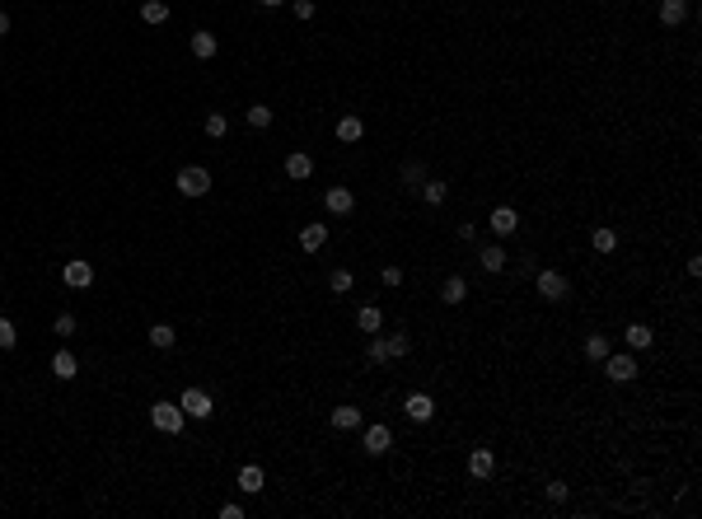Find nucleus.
Instances as JSON below:
<instances>
[{
  "label": "nucleus",
  "instance_id": "1",
  "mask_svg": "<svg viewBox=\"0 0 702 519\" xmlns=\"http://www.w3.org/2000/svg\"><path fill=\"white\" fill-rule=\"evenodd\" d=\"M150 426L164 430V435H178L187 426V412L178 407V403H155V407H150Z\"/></svg>",
  "mask_w": 702,
  "mask_h": 519
},
{
  "label": "nucleus",
  "instance_id": "2",
  "mask_svg": "<svg viewBox=\"0 0 702 519\" xmlns=\"http://www.w3.org/2000/svg\"><path fill=\"white\" fill-rule=\"evenodd\" d=\"M173 188L183 192V197H206V192H211V173H206L202 164H187V169H178Z\"/></svg>",
  "mask_w": 702,
  "mask_h": 519
},
{
  "label": "nucleus",
  "instance_id": "3",
  "mask_svg": "<svg viewBox=\"0 0 702 519\" xmlns=\"http://www.w3.org/2000/svg\"><path fill=\"white\" fill-rule=\"evenodd\" d=\"M178 407H183L192 421H206V416H216V403H211V393H206V389H183Z\"/></svg>",
  "mask_w": 702,
  "mask_h": 519
},
{
  "label": "nucleus",
  "instance_id": "4",
  "mask_svg": "<svg viewBox=\"0 0 702 519\" xmlns=\"http://www.w3.org/2000/svg\"><path fill=\"white\" fill-rule=\"evenodd\" d=\"M599 365H604V375L613 379V384H627V379H637V356H613V351H608Z\"/></svg>",
  "mask_w": 702,
  "mask_h": 519
},
{
  "label": "nucleus",
  "instance_id": "5",
  "mask_svg": "<svg viewBox=\"0 0 702 519\" xmlns=\"http://www.w3.org/2000/svg\"><path fill=\"white\" fill-rule=\"evenodd\" d=\"M389 444H393V430H389V426H379V421L365 426V435H360V449H365V454L379 458V454H389Z\"/></svg>",
  "mask_w": 702,
  "mask_h": 519
},
{
  "label": "nucleus",
  "instance_id": "6",
  "mask_svg": "<svg viewBox=\"0 0 702 519\" xmlns=\"http://www.w3.org/2000/svg\"><path fill=\"white\" fill-rule=\"evenodd\" d=\"M61 281L71 285V290H89V285H94V262H80V257H75V262H66Z\"/></svg>",
  "mask_w": 702,
  "mask_h": 519
},
{
  "label": "nucleus",
  "instance_id": "7",
  "mask_svg": "<svg viewBox=\"0 0 702 519\" xmlns=\"http://www.w3.org/2000/svg\"><path fill=\"white\" fill-rule=\"evenodd\" d=\"M403 412H407V421H412V426H426L431 416H436V403H431L426 393H407Z\"/></svg>",
  "mask_w": 702,
  "mask_h": 519
},
{
  "label": "nucleus",
  "instance_id": "8",
  "mask_svg": "<svg viewBox=\"0 0 702 519\" xmlns=\"http://www.w3.org/2000/svg\"><path fill=\"white\" fill-rule=\"evenodd\" d=\"M487 230H492V234H501V239L515 234V230H520V216H515V206H497V211L487 216Z\"/></svg>",
  "mask_w": 702,
  "mask_h": 519
},
{
  "label": "nucleus",
  "instance_id": "9",
  "mask_svg": "<svg viewBox=\"0 0 702 519\" xmlns=\"http://www.w3.org/2000/svg\"><path fill=\"white\" fill-rule=\"evenodd\" d=\"M323 206L332 211V216H351V211H356V197H351V188H328Z\"/></svg>",
  "mask_w": 702,
  "mask_h": 519
},
{
  "label": "nucleus",
  "instance_id": "10",
  "mask_svg": "<svg viewBox=\"0 0 702 519\" xmlns=\"http://www.w3.org/2000/svg\"><path fill=\"white\" fill-rule=\"evenodd\" d=\"M534 285H539V295H543V299H566V276H562V271H539V281H534Z\"/></svg>",
  "mask_w": 702,
  "mask_h": 519
},
{
  "label": "nucleus",
  "instance_id": "11",
  "mask_svg": "<svg viewBox=\"0 0 702 519\" xmlns=\"http://www.w3.org/2000/svg\"><path fill=\"white\" fill-rule=\"evenodd\" d=\"M187 47H192V57H197V61H211V57L220 52V43H216V33L197 29V33H192V43H187Z\"/></svg>",
  "mask_w": 702,
  "mask_h": 519
},
{
  "label": "nucleus",
  "instance_id": "12",
  "mask_svg": "<svg viewBox=\"0 0 702 519\" xmlns=\"http://www.w3.org/2000/svg\"><path fill=\"white\" fill-rule=\"evenodd\" d=\"M360 136H365V122H360L356 112H342V117H337V141H346V145H356Z\"/></svg>",
  "mask_w": 702,
  "mask_h": 519
},
{
  "label": "nucleus",
  "instance_id": "13",
  "mask_svg": "<svg viewBox=\"0 0 702 519\" xmlns=\"http://www.w3.org/2000/svg\"><path fill=\"white\" fill-rule=\"evenodd\" d=\"M309 173H314V159L305 155V150H291V155H286V178H295V183H305Z\"/></svg>",
  "mask_w": 702,
  "mask_h": 519
},
{
  "label": "nucleus",
  "instance_id": "14",
  "mask_svg": "<svg viewBox=\"0 0 702 519\" xmlns=\"http://www.w3.org/2000/svg\"><path fill=\"white\" fill-rule=\"evenodd\" d=\"M688 19V0H660V24L665 29H679Z\"/></svg>",
  "mask_w": 702,
  "mask_h": 519
},
{
  "label": "nucleus",
  "instance_id": "15",
  "mask_svg": "<svg viewBox=\"0 0 702 519\" xmlns=\"http://www.w3.org/2000/svg\"><path fill=\"white\" fill-rule=\"evenodd\" d=\"M52 375H57V379H75V375H80V361H75V351H66V346H61V351L52 356Z\"/></svg>",
  "mask_w": 702,
  "mask_h": 519
},
{
  "label": "nucleus",
  "instance_id": "16",
  "mask_svg": "<svg viewBox=\"0 0 702 519\" xmlns=\"http://www.w3.org/2000/svg\"><path fill=\"white\" fill-rule=\"evenodd\" d=\"M356 328L365 332V337H374V332L384 328V314H379V304H365V309H356Z\"/></svg>",
  "mask_w": 702,
  "mask_h": 519
},
{
  "label": "nucleus",
  "instance_id": "17",
  "mask_svg": "<svg viewBox=\"0 0 702 519\" xmlns=\"http://www.w3.org/2000/svg\"><path fill=\"white\" fill-rule=\"evenodd\" d=\"M623 342L632 346V351H646V346L655 342V332L646 328V323H627V328H623Z\"/></svg>",
  "mask_w": 702,
  "mask_h": 519
},
{
  "label": "nucleus",
  "instance_id": "18",
  "mask_svg": "<svg viewBox=\"0 0 702 519\" xmlns=\"http://www.w3.org/2000/svg\"><path fill=\"white\" fill-rule=\"evenodd\" d=\"M492 468H497V454H492V449H473V454H468V472H473V477H492Z\"/></svg>",
  "mask_w": 702,
  "mask_h": 519
},
{
  "label": "nucleus",
  "instance_id": "19",
  "mask_svg": "<svg viewBox=\"0 0 702 519\" xmlns=\"http://www.w3.org/2000/svg\"><path fill=\"white\" fill-rule=\"evenodd\" d=\"M323 243H328V225H305L300 230V248L305 253H319Z\"/></svg>",
  "mask_w": 702,
  "mask_h": 519
},
{
  "label": "nucleus",
  "instance_id": "20",
  "mask_svg": "<svg viewBox=\"0 0 702 519\" xmlns=\"http://www.w3.org/2000/svg\"><path fill=\"white\" fill-rule=\"evenodd\" d=\"M169 0H140V19L145 24H169Z\"/></svg>",
  "mask_w": 702,
  "mask_h": 519
},
{
  "label": "nucleus",
  "instance_id": "21",
  "mask_svg": "<svg viewBox=\"0 0 702 519\" xmlns=\"http://www.w3.org/2000/svg\"><path fill=\"white\" fill-rule=\"evenodd\" d=\"M239 491H249V496L263 491V468H258V463H244V468H239Z\"/></svg>",
  "mask_w": 702,
  "mask_h": 519
},
{
  "label": "nucleus",
  "instance_id": "22",
  "mask_svg": "<svg viewBox=\"0 0 702 519\" xmlns=\"http://www.w3.org/2000/svg\"><path fill=\"white\" fill-rule=\"evenodd\" d=\"M590 248L594 253H613V248H618V234H613L608 225H594V230H590Z\"/></svg>",
  "mask_w": 702,
  "mask_h": 519
},
{
  "label": "nucleus",
  "instance_id": "23",
  "mask_svg": "<svg viewBox=\"0 0 702 519\" xmlns=\"http://www.w3.org/2000/svg\"><path fill=\"white\" fill-rule=\"evenodd\" d=\"M464 295H468V281H464V276H450V281L440 285V299H445V304H464Z\"/></svg>",
  "mask_w": 702,
  "mask_h": 519
},
{
  "label": "nucleus",
  "instance_id": "24",
  "mask_svg": "<svg viewBox=\"0 0 702 519\" xmlns=\"http://www.w3.org/2000/svg\"><path fill=\"white\" fill-rule=\"evenodd\" d=\"M478 262H483V271H492V276H497V271H506V248H497V243H487Z\"/></svg>",
  "mask_w": 702,
  "mask_h": 519
},
{
  "label": "nucleus",
  "instance_id": "25",
  "mask_svg": "<svg viewBox=\"0 0 702 519\" xmlns=\"http://www.w3.org/2000/svg\"><path fill=\"white\" fill-rule=\"evenodd\" d=\"M206 136H211V141H225V136H230V117H225V112H206Z\"/></svg>",
  "mask_w": 702,
  "mask_h": 519
},
{
  "label": "nucleus",
  "instance_id": "26",
  "mask_svg": "<svg viewBox=\"0 0 702 519\" xmlns=\"http://www.w3.org/2000/svg\"><path fill=\"white\" fill-rule=\"evenodd\" d=\"M332 426H337V430H356V426H360V407L342 403V407L332 412Z\"/></svg>",
  "mask_w": 702,
  "mask_h": 519
},
{
  "label": "nucleus",
  "instance_id": "27",
  "mask_svg": "<svg viewBox=\"0 0 702 519\" xmlns=\"http://www.w3.org/2000/svg\"><path fill=\"white\" fill-rule=\"evenodd\" d=\"M365 361H370V365H389V361H393V356H389V342H384L379 332H374L370 346H365Z\"/></svg>",
  "mask_w": 702,
  "mask_h": 519
},
{
  "label": "nucleus",
  "instance_id": "28",
  "mask_svg": "<svg viewBox=\"0 0 702 519\" xmlns=\"http://www.w3.org/2000/svg\"><path fill=\"white\" fill-rule=\"evenodd\" d=\"M398 178H403L407 188H421V183H426V164H421V159H407L403 169H398Z\"/></svg>",
  "mask_w": 702,
  "mask_h": 519
},
{
  "label": "nucleus",
  "instance_id": "29",
  "mask_svg": "<svg viewBox=\"0 0 702 519\" xmlns=\"http://www.w3.org/2000/svg\"><path fill=\"white\" fill-rule=\"evenodd\" d=\"M173 342H178V332H173L169 323H155V328H150V346H155V351H169Z\"/></svg>",
  "mask_w": 702,
  "mask_h": 519
},
{
  "label": "nucleus",
  "instance_id": "30",
  "mask_svg": "<svg viewBox=\"0 0 702 519\" xmlns=\"http://www.w3.org/2000/svg\"><path fill=\"white\" fill-rule=\"evenodd\" d=\"M421 197H426V206H440L445 197H450V188H445L440 178H426V183H421Z\"/></svg>",
  "mask_w": 702,
  "mask_h": 519
},
{
  "label": "nucleus",
  "instance_id": "31",
  "mask_svg": "<svg viewBox=\"0 0 702 519\" xmlns=\"http://www.w3.org/2000/svg\"><path fill=\"white\" fill-rule=\"evenodd\" d=\"M244 117H249V126H253V131H263V126H272V108H267V103H253V108L244 112Z\"/></svg>",
  "mask_w": 702,
  "mask_h": 519
},
{
  "label": "nucleus",
  "instance_id": "32",
  "mask_svg": "<svg viewBox=\"0 0 702 519\" xmlns=\"http://www.w3.org/2000/svg\"><path fill=\"white\" fill-rule=\"evenodd\" d=\"M15 346H19V332H15V323H10V318L0 314V351H15Z\"/></svg>",
  "mask_w": 702,
  "mask_h": 519
},
{
  "label": "nucleus",
  "instance_id": "33",
  "mask_svg": "<svg viewBox=\"0 0 702 519\" xmlns=\"http://www.w3.org/2000/svg\"><path fill=\"white\" fill-rule=\"evenodd\" d=\"M384 342H389V356H393V361L412 351V337H407V332H393V337H384Z\"/></svg>",
  "mask_w": 702,
  "mask_h": 519
},
{
  "label": "nucleus",
  "instance_id": "34",
  "mask_svg": "<svg viewBox=\"0 0 702 519\" xmlns=\"http://www.w3.org/2000/svg\"><path fill=\"white\" fill-rule=\"evenodd\" d=\"M585 356H590V361H604V356H608V337H599V332L585 337Z\"/></svg>",
  "mask_w": 702,
  "mask_h": 519
},
{
  "label": "nucleus",
  "instance_id": "35",
  "mask_svg": "<svg viewBox=\"0 0 702 519\" xmlns=\"http://www.w3.org/2000/svg\"><path fill=\"white\" fill-rule=\"evenodd\" d=\"M351 281H356V276H351V271H342V267H337L332 276H328V285H332V295H346V290H351Z\"/></svg>",
  "mask_w": 702,
  "mask_h": 519
},
{
  "label": "nucleus",
  "instance_id": "36",
  "mask_svg": "<svg viewBox=\"0 0 702 519\" xmlns=\"http://www.w3.org/2000/svg\"><path fill=\"white\" fill-rule=\"evenodd\" d=\"M291 10H295V19H314L319 5H314V0H291Z\"/></svg>",
  "mask_w": 702,
  "mask_h": 519
},
{
  "label": "nucleus",
  "instance_id": "37",
  "mask_svg": "<svg viewBox=\"0 0 702 519\" xmlns=\"http://www.w3.org/2000/svg\"><path fill=\"white\" fill-rule=\"evenodd\" d=\"M57 337H75V314H61V318H57Z\"/></svg>",
  "mask_w": 702,
  "mask_h": 519
},
{
  "label": "nucleus",
  "instance_id": "38",
  "mask_svg": "<svg viewBox=\"0 0 702 519\" xmlns=\"http://www.w3.org/2000/svg\"><path fill=\"white\" fill-rule=\"evenodd\" d=\"M220 519H244V505H234V501H225V505H220Z\"/></svg>",
  "mask_w": 702,
  "mask_h": 519
},
{
  "label": "nucleus",
  "instance_id": "39",
  "mask_svg": "<svg viewBox=\"0 0 702 519\" xmlns=\"http://www.w3.org/2000/svg\"><path fill=\"white\" fill-rule=\"evenodd\" d=\"M548 501L562 505V501H566V487H562V482H548Z\"/></svg>",
  "mask_w": 702,
  "mask_h": 519
},
{
  "label": "nucleus",
  "instance_id": "40",
  "mask_svg": "<svg viewBox=\"0 0 702 519\" xmlns=\"http://www.w3.org/2000/svg\"><path fill=\"white\" fill-rule=\"evenodd\" d=\"M384 285H403V267H384Z\"/></svg>",
  "mask_w": 702,
  "mask_h": 519
},
{
  "label": "nucleus",
  "instance_id": "41",
  "mask_svg": "<svg viewBox=\"0 0 702 519\" xmlns=\"http://www.w3.org/2000/svg\"><path fill=\"white\" fill-rule=\"evenodd\" d=\"M5 33H10V15H5V10H0V38H5Z\"/></svg>",
  "mask_w": 702,
  "mask_h": 519
},
{
  "label": "nucleus",
  "instance_id": "42",
  "mask_svg": "<svg viewBox=\"0 0 702 519\" xmlns=\"http://www.w3.org/2000/svg\"><path fill=\"white\" fill-rule=\"evenodd\" d=\"M277 5H286V0H263V10H277Z\"/></svg>",
  "mask_w": 702,
  "mask_h": 519
}]
</instances>
